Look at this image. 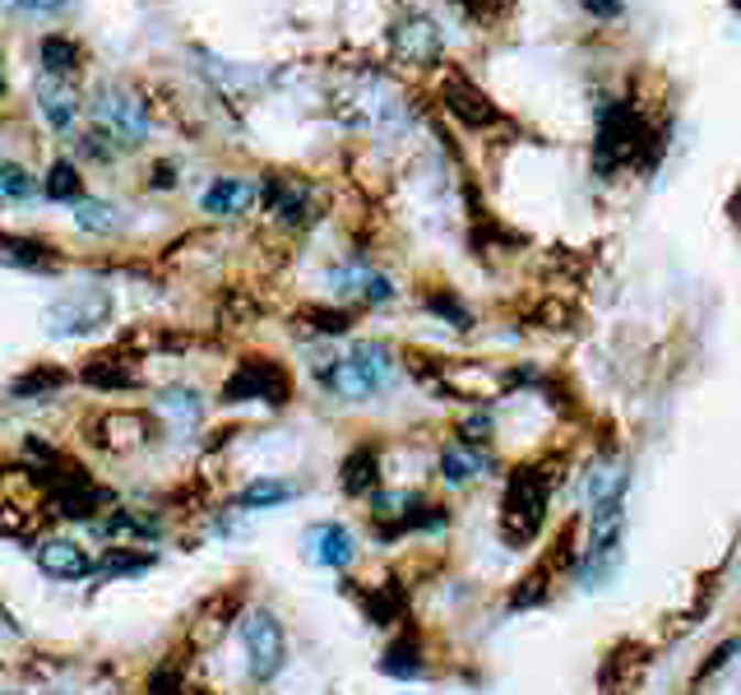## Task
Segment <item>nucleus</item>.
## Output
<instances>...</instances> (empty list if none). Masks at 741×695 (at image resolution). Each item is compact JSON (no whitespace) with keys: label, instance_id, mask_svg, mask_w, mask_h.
Segmentation results:
<instances>
[{"label":"nucleus","instance_id":"obj_1","mask_svg":"<svg viewBox=\"0 0 741 695\" xmlns=\"http://www.w3.org/2000/svg\"><path fill=\"white\" fill-rule=\"evenodd\" d=\"M394 371H399L394 352L385 344H375V339H362V344H352L348 352L320 357V362H316V380L334 399H348V403H362V399L380 394L394 380Z\"/></svg>","mask_w":741,"mask_h":695},{"label":"nucleus","instance_id":"obj_2","mask_svg":"<svg viewBox=\"0 0 741 695\" xmlns=\"http://www.w3.org/2000/svg\"><path fill=\"white\" fill-rule=\"evenodd\" d=\"M552 487H556L552 464H520L510 474L505 497H501V537L510 547H528L537 537V529L547 520Z\"/></svg>","mask_w":741,"mask_h":695},{"label":"nucleus","instance_id":"obj_3","mask_svg":"<svg viewBox=\"0 0 741 695\" xmlns=\"http://www.w3.org/2000/svg\"><path fill=\"white\" fill-rule=\"evenodd\" d=\"M241 644H246V667H251V682H274L283 663H287V636L274 612H246L241 617Z\"/></svg>","mask_w":741,"mask_h":695},{"label":"nucleus","instance_id":"obj_4","mask_svg":"<svg viewBox=\"0 0 741 695\" xmlns=\"http://www.w3.org/2000/svg\"><path fill=\"white\" fill-rule=\"evenodd\" d=\"M94 117L102 130H111V140H121V144H140L149 134V102L134 98L130 88H102L94 98Z\"/></svg>","mask_w":741,"mask_h":695},{"label":"nucleus","instance_id":"obj_5","mask_svg":"<svg viewBox=\"0 0 741 695\" xmlns=\"http://www.w3.org/2000/svg\"><path fill=\"white\" fill-rule=\"evenodd\" d=\"M246 399L283 403V399H287V376H283V367L269 362V357H246V362L228 376V385H222V403H246Z\"/></svg>","mask_w":741,"mask_h":695},{"label":"nucleus","instance_id":"obj_6","mask_svg":"<svg viewBox=\"0 0 741 695\" xmlns=\"http://www.w3.org/2000/svg\"><path fill=\"white\" fill-rule=\"evenodd\" d=\"M111 321V293L107 287H79V293H70V297H61L56 306H52V325H56V334H94V329H102Z\"/></svg>","mask_w":741,"mask_h":695},{"label":"nucleus","instance_id":"obj_7","mask_svg":"<svg viewBox=\"0 0 741 695\" xmlns=\"http://www.w3.org/2000/svg\"><path fill=\"white\" fill-rule=\"evenodd\" d=\"M390 52L408 65H432L440 56V29L426 14H403L390 29Z\"/></svg>","mask_w":741,"mask_h":695},{"label":"nucleus","instance_id":"obj_8","mask_svg":"<svg viewBox=\"0 0 741 695\" xmlns=\"http://www.w3.org/2000/svg\"><path fill=\"white\" fill-rule=\"evenodd\" d=\"M649 667V649L635 644V640H621L608 659H602V672H598V691L602 695H625Z\"/></svg>","mask_w":741,"mask_h":695},{"label":"nucleus","instance_id":"obj_9","mask_svg":"<svg viewBox=\"0 0 741 695\" xmlns=\"http://www.w3.org/2000/svg\"><path fill=\"white\" fill-rule=\"evenodd\" d=\"M33 562L47 571L52 579H84L94 575V556H88L75 537H42L33 547Z\"/></svg>","mask_w":741,"mask_h":695},{"label":"nucleus","instance_id":"obj_10","mask_svg":"<svg viewBox=\"0 0 741 695\" xmlns=\"http://www.w3.org/2000/svg\"><path fill=\"white\" fill-rule=\"evenodd\" d=\"M260 199V186L255 182H246V176H222V182H214L209 191H205V214H214V218H237V214H246Z\"/></svg>","mask_w":741,"mask_h":695},{"label":"nucleus","instance_id":"obj_11","mask_svg":"<svg viewBox=\"0 0 741 695\" xmlns=\"http://www.w3.org/2000/svg\"><path fill=\"white\" fill-rule=\"evenodd\" d=\"M487 474H491V455L478 450V445L455 441V445H445V450H440V478L450 487H468V482H478Z\"/></svg>","mask_w":741,"mask_h":695},{"label":"nucleus","instance_id":"obj_12","mask_svg":"<svg viewBox=\"0 0 741 695\" xmlns=\"http://www.w3.org/2000/svg\"><path fill=\"white\" fill-rule=\"evenodd\" d=\"M357 602L371 626H394L408 617V594H403L399 579H385V585H371V589H357Z\"/></svg>","mask_w":741,"mask_h":695},{"label":"nucleus","instance_id":"obj_13","mask_svg":"<svg viewBox=\"0 0 741 695\" xmlns=\"http://www.w3.org/2000/svg\"><path fill=\"white\" fill-rule=\"evenodd\" d=\"M310 556L329 571H348L357 562V537L344 524H320L310 529Z\"/></svg>","mask_w":741,"mask_h":695},{"label":"nucleus","instance_id":"obj_14","mask_svg":"<svg viewBox=\"0 0 741 695\" xmlns=\"http://www.w3.org/2000/svg\"><path fill=\"white\" fill-rule=\"evenodd\" d=\"M445 107H450L455 117H459V121H468V126H487V121H497V107H491L482 88H473L464 75H455L450 84H445Z\"/></svg>","mask_w":741,"mask_h":695},{"label":"nucleus","instance_id":"obj_15","mask_svg":"<svg viewBox=\"0 0 741 695\" xmlns=\"http://www.w3.org/2000/svg\"><path fill=\"white\" fill-rule=\"evenodd\" d=\"M260 195H264L269 214H279V222H287V228H302L310 218V191L297 182H269Z\"/></svg>","mask_w":741,"mask_h":695},{"label":"nucleus","instance_id":"obj_16","mask_svg":"<svg viewBox=\"0 0 741 695\" xmlns=\"http://www.w3.org/2000/svg\"><path fill=\"white\" fill-rule=\"evenodd\" d=\"M339 482H344L348 497H371V491L380 487V450L375 445H357L339 468Z\"/></svg>","mask_w":741,"mask_h":695},{"label":"nucleus","instance_id":"obj_17","mask_svg":"<svg viewBox=\"0 0 741 695\" xmlns=\"http://www.w3.org/2000/svg\"><path fill=\"white\" fill-rule=\"evenodd\" d=\"M102 432L107 436H98V445H107V450H130V445L149 441V417L144 413H117V417L102 422Z\"/></svg>","mask_w":741,"mask_h":695},{"label":"nucleus","instance_id":"obj_18","mask_svg":"<svg viewBox=\"0 0 741 695\" xmlns=\"http://www.w3.org/2000/svg\"><path fill=\"white\" fill-rule=\"evenodd\" d=\"M380 672H385V677H422V672H426V663H422V644H417L413 636L394 640L385 654H380Z\"/></svg>","mask_w":741,"mask_h":695},{"label":"nucleus","instance_id":"obj_19","mask_svg":"<svg viewBox=\"0 0 741 695\" xmlns=\"http://www.w3.org/2000/svg\"><path fill=\"white\" fill-rule=\"evenodd\" d=\"M625 487H631L625 468H593V474H589V487H584V497H589V510H593V506L625 501Z\"/></svg>","mask_w":741,"mask_h":695},{"label":"nucleus","instance_id":"obj_20","mask_svg":"<svg viewBox=\"0 0 741 695\" xmlns=\"http://www.w3.org/2000/svg\"><path fill=\"white\" fill-rule=\"evenodd\" d=\"M292 497H297V487H292V482H269V478H260V482H251V487L237 491V506H241V510H264V506H283V501H292Z\"/></svg>","mask_w":741,"mask_h":695},{"label":"nucleus","instance_id":"obj_21","mask_svg":"<svg viewBox=\"0 0 741 695\" xmlns=\"http://www.w3.org/2000/svg\"><path fill=\"white\" fill-rule=\"evenodd\" d=\"M84 385H94V390H134V371L121 367V362H111V357H98V362L84 367Z\"/></svg>","mask_w":741,"mask_h":695},{"label":"nucleus","instance_id":"obj_22","mask_svg":"<svg viewBox=\"0 0 741 695\" xmlns=\"http://www.w3.org/2000/svg\"><path fill=\"white\" fill-rule=\"evenodd\" d=\"M42 65H47V75H75L79 70V47L75 37H42Z\"/></svg>","mask_w":741,"mask_h":695},{"label":"nucleus","instance_id":"obj_23","mask_svg":"<svg viewBox=\"0 0 741 695\" xmlns=\"http://www.w3.org/2000/svg\"><path fill=\"white\" fill-rule=\"evenodd\" d=\"M75 222L84 232H111L117 228V205H102V199H75Z\"/></svg>","mask_w":741,"mask_h":695},{"label":"nucleus","instance_id":"obj_24","mask_svg":"<svg viewBox=\"0 0 741 695\" xmlns=\"http://www.w3.org/2000/svg\"><path fill=\"white\" fill-rule=\"evenodd\" d=\"M65 385V371L56 367H42V371H29V376H19L14 380V399H33V394H52Z\"/></svg>","mask_w":741,"mask_h":695},{"label":"nucleus","instance_id":"obj_25","mask_svg":"<svg viewBox=\"0 0 741 695\" xmlns=\"http://www.w3.org/2000/svg\"><path fill=\"white\" fill-rule=\"evenodd\" d=\"M42 191H47L52 199H84V186H79V172L70 167V163H56L52 172H47V182H42Z\"/></svg>","mask_w":741,"mask_h":695},{"label":"nucleus","instance_id":"obj_26","mask_svg":"<svg viewBox=\"0 0 741 695\" xmlns=\"http://www.w3.org/2000/svg\"><path fill=\"white\" fill-rule=\"evenodd\" d=\"M737 654H741V640H737V636H732V640H723V644H718L713 654H709V663H700V672H695V682H690V686H705V682L713 677V672H723Z\"/></svg>","mask_w":741,"mask_h":695},{"label":"nucleus","instance_id":"obj_27","mask_svg":"<svg viewBox=\"0 0 741 695\" xmlns=\"http://www.w3.org/2000/svg\"><path fill=\"white\" fill-rule=\"evenodd\" d=\"M491 432H497V422H491V413H473L459 427V436H464V445H478V450H487L491 445Z\"/></svg>","mask_w":741,"mask_h":695},{"label":"nucleus","instance_id":"obj_28","mask_svg":"<svg viewBox=\"0 0 741 695\" xmlns=\"http://www.w3.org/2000/svg\"><path fill=\"white\" fill-rule=\"evenodd\" d=\"M0 251H10V256L29 260V264H37V260H52V256H47V251H52L47 241H24V237H0Z\"/></svg>","mask_w":741,"mask_h":695},{"label":"nucleus","instance_id":"obj_29","mask_svg":"<svg viewBox=\"0 0 741 695\" xmlns=\"http://www.w3.org/2000/svg\"><path fill=\"white\" fill-rule=\"evenodd\" d=\"M42 111H47L52 130H70V126H75V102H70V98H61V94H47V98H42Z\"/></svg>","mask_w":741,"mask_h":695},{"label":"nucleus","instance_id":"obj_30","mask_svg":"<svg viewBox=\"0 0 741 695\" xmlns=\"http://www.w3.org/2000/svg\"><path fill=\"white\" fill-rule=\"evenodd\" d=\"M0 195H10V199H24V195H33L29 172H24V167H0Z\"/></svg>","mask_w":741,"mask_h":695},{"label":"nucleus","instance_id":"obj_31","mask_svg":"<svg viewBox=\"0 0 741 695\" xmlns=\"http://www.w3.org/2000/svg\"><path fill=\"white\" fill-rule=\"evenodd\" d=\"M149 566H153V556H126V552H107V562H102L107 575H134V571H149Z\"/></svg>","mask_w":741,"mask_h":695},{"label":"nucleus","instance_id":"obj_32","mask_svg":"<svg viewBox=\"0 0 741 695\" xmlns=\"http://www.w3.org/2000/svg\"><path fill=\"white\" fill-rule=\"evenodd\" d=\"M302 321H316V329H325V334H344L348 329V311H302Z\"/></svg>","mask_w":741,"mask_h":695},{"label":"nucleus","instance_id":"obj_33","mask_svg":"<svg viewBox=\"0 0 741 695\" xmlns=\"http://www.w3.org/2000/svg\"><path fill=\"white\" fill-rule=\"evenodd\" d=\"M79 149L88 153V159H111L117 153V144H107V130H94V134H84Z\"/></svg>","mask_w":741,"mask_h":695},{"label":"nucleus","instance_id":"obj_34","mask_svg":"<svg viewBox=\"0 0 741 695\" xmlns=\"http://www.w3.org/2000/svg\"><path fill=\"white\" fill-rule=\"evenodd\" d=\"M426 306H432V311H440V316L445 321H455L459 329H468V311L455 302V297H432V302H426Z\"/></svg>","mask_w":741,"mask_h":695},{"label":"nucleus","instance_id":"obj_35","mask_svg":"<svg viewBox=\"0 0 741 695\" xmlns=\"http://www.w3.org/2000/svg\"><path fill=\"white\" fill-rule=\"evenodd\" d=\"M579 6L589 10V14H598V19H621V6H617V0H579Z\"/></svg>","mask_w":741,"mask_h":695},{"label":"nucleus","instance_id":"obj_36","mask_svg":"<svg viewBox=\"0 0 741 695\" xmlns=\"http://www.w3.org/2000/svg\"><path fill=\"white\" fill-rule=\"evenodd\" d=\"M14 6L29 14H52V10H65V0H14Z\"/></svg>","mask_w":741,"mask_h":695},{"label":"nucleus","instance_id":"obj_37","mask_svg":"<svg viewBox=\"0 0 741 695\" xmlns=\"http://www.w3.org/2000/svg\"><path fill=\"white\" fill-rule=\"evenodd\" d=\"M176 182V176H172V163H159V167H153V186H159V191H167Z\"/></svg>","mask_w":741,"mask_h":695},{"label":"nucleus","instance_id":"obj_38","mask_svg":"<svg viewBox=\"0 0 741 695\" xmlns=\"http://www.w3.org/2000/svg\"><path fill=\"white\" fill-rule=\"evenodd\" d=\"M0 65H6V61H0ZM0 88H6V70H0Z\"/></svg>","mask_w":741,"mask_h":695},{"label":"nucleus","instance_id":"obj_39","mask_svg":"<svg viewBox=\"0 0 741 695\" xmlns=\"http://www.w3.org/2000/svg\"><path fill=\"white\" fill-rule=\"evenodd\" d=\"M737 6H741V0H737Z\"/></svg>","mask_w":741,"mask_h":695}]
</instances>
